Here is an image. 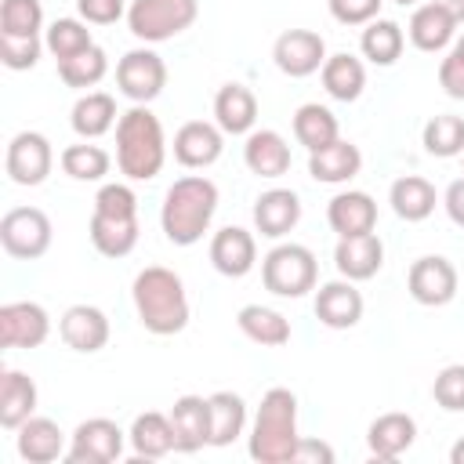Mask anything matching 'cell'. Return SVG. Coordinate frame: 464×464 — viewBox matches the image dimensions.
I'll use <instances>...</instances> for the list:
<instances>
[{"instance_id": "6da1fadb", "label": "cell", "mask_w": 464, "mask_h": 464, "mask_svg": "<svg viewBox=\"0 0 464 464\" xmlns=\"http://www.w3.org/2000/svg\"><path fill=\"white\" fill-rule=\"evenodd\" d=\"M130 297H134V312L149 334L170 337L188 326V294L174 268H163V265L141 268L134 276Z\"/></svg>"}, {"instance_id": "7a4b0ae2", "label": "cell", "mask_w": 464, "mask_h": 464, "mask_svg": "<svg viewBox=\"0 0 464 464\" xmlns=\"http://www.w3.org/2000/svg\"><path fill=\"white\" fill-rule=\"evenodd\" d=\"M167 163V134L149 105H130L116 120V167L130 181H152Z\"/></svg>"}, {"instance_id": "3957f363", "label": "cell", "mask_w": 464, "mask_h": 464, "mask_svg": "<svg viewBox=\"0 0 464 464\" xmlns=\"http://www.w3.org/2000/svg\"><path fill=\"white\" fill-rule=\"evenodd\" d=\"M218 214V185L203 174L178 178L160 207V228L174 246H192L203 239Z\"/></svg>"}, {"instance_id": "277c9868", "label": "cell", "mask_w": 464, "mask_h": 464, "mask_svg": "<svg viewBox=\"0 0 464 464\" xmlns=\"http://www.w3.org/2000/svg\"><path fill=\"white\" fill-rule=\"evenodd\" d=\"M297 439V395L290 388H268L250 424V457L257 464H290Z\"/></svg>"}, {"instance_id": "5b68a950", "label": "cell", "mask_w": 464, "mask_h": 464, "mask_svg": "<svg viewBox=\"0 0 464 464\" xmlns=\"http://www.w3.org/2000/svg\"><path fill=\"white\" fill-rule=\"evenodd\" d=\"M261 283L276 297H304L319 283V261L304 243H276L261 257Z\"/></svg>"}, {"instance_id": "8992f818", "label": "cell", "mask_w": 464, "mask_h": 464, "mask_svg": "<svg viewBox=\"0 0 464 464\" xmlns=\"http://www.w3.org/2000/svg\"><path fill=\"white\" fill-rule=\"evenodd\" d=\"M199 14V0H130L127 29L145 44H163L185 33Z\"/></svg>"}, {"instance_id": "52a82bcc", "label": "cell", "mask_w": 464, "mask_h": 464, "mask_svg": "<svg viewBox=\"0 0 464 464\" xmlns=\"http://www.w3.org/2000/svg\"><path fill=\"white\" fill-rule=\"evenodd\" d=\"M51 218L40 207H11L0 218V246L18 261H36L51 250Z\"/></svg>"}, {"instance_id": "ba28073f", "label": "cell", "mask_w": 464, "mask_h": 464, "mask_svg": "<svg viewBox=\"0 0 464 464\" xmlns=\"http://www.w3.org/2000/svg\"><path fill=\"white\" fill-rule=\"evenodd\" d=\"M116 87L134 105H149L167 87V62L152 47H134L116 62Z\"/></svg>"}, {"instance_id": "9c48e42d", "label": "cell", "mask_w": 464, "mask_h": 464, "mask_svg": "<svg viewBox=\"0 0 464 464\" xmlns=\"http://www.w3.org/2000/svg\"><path fill=\"white\" fill-rule=\"evenodd\" d=\"M54 167V149L40 130H18L7 141V156H4V170L14 185H44L47 174Z\"/></svg>"}, {"instance_id": "30bf717a", "label": "cell", "mask_w": 464, "mask_h": 464, "mask_svg": "<svg viewBox=\"0 0 464 464\" xmlns=\"http://www.w3.org/2000/svg\"><path fill=\"white\" fill-rule=\"evenodd\" d=\"M457 268H453V261L450 257H442V254H424V257H417L413 265H410V272H406V290H410V297L417 301V304H424V308H442V304H450L453 297H457Z\"/></svg>"}, {"instance_id": "8fae6325", "label": "cell", "mask_w": 464, "mask_h": 464, "mask_svg": "<svg viewBox=\"0 0 464 464\" xmlns=\"http://www.w3.org/2000/svg\"><path fill=\"white\" fill-rule=\"evenodd\" d=\"M123 442H127V431L116 420L91 417V420H80L76 424L65 457L72 464H112L123 453Z\"/></svg>"}, {"instance_id": "7c38bea8", "label": "cell", "mask_w": 464, "mask_h": 464, "mask_svg": "<svg viewBox=\"0 0 464 464\" xmlns=\"http://www.w3.org/2000/svg\"><path fill=\"white\" fill-rule=\"evenodd\" d=\"M272 62H276V69L283 76L304 80V76H312V72L323 69V62H326V40L315 29H286L272 44Z\"/></svg>"}, {"instance_id": "4fadbf2b", "label": "cell", "mask_w": 464, "mask_h": 464, "mask_svg": "<svg viewBox=\"0 0 464 464\" xmlns=\"http://www.w3.org/2000/svg\"><path fill=\"white\" fill-rule=\"evenodd\" d=\"M51 337V315L36 301L0 304V344L4 348H40Z\"/></svg>"}, {"instance_id": "5bb4252c", "label": "cell", "mask_w": 464, "mask_h": 464, "mask_svg": "<svg viewBox=\"0 0 464 464\" xmlns=\"http://www.w3.org/2000/svg\"><path fill=\"white\" fill-rule=\"evenodd\" d=\"M457 25H460V22L453 18L450 7H442L439 0H424V4L413 7L410 25H406V36H410V44H413L417 51L439 54V51H446V47L457 40Z\"/></svg>"}, {"instance_id": "9a60e30c", "label": "cell", "mask_w": 464, "mask_h": 464, "mask_svg": "<svg viewBox=\"0 0 464 464\" xmlns=\"http://www.w3.org/2000/svg\"><path fill=\"white\" fill-rule=\"evenodd\" d=\"M225 152V130L210 120H188L174 134V160L188 170H203L218 163Z\"/></svg>"}, {"instance_id": "2e32d148", "label": "cell", "mask_w": 464, "mask_h": 464, "mask_svg": "<svg viewBox=\"0 0 464 464\" xmlns=\"http://www.w3.org/2000/svg\"><path fill=\"white\" fill-rule=\"evenodd\" d=\"M58 334L72 352H102L109 344V315L98 304H69L58 319Z\"/></svg>"}, {"instance_id": "e0dca14e", "label": "cell", "mask_w": 464, "mask_h": 464, "mask_svg": "<svg viewBox=\"0 0 464 464\" xmlns=\"http://www.w3.org/2000/svg\"><path fill=\"white\" fill-rule=\"evenodd\" d=\"M210 265L221 276H228V279H243L257 265V239H254V232H246L239 225L218 228L214 239H210Z\"/></svg>"}, {"instance_id": "ac0fdd59", "label": "cell", "mask_w": 464, "mask_h": 464, "mask_svg": "<svg viewBox=\"0 0 464 464\" xmlns=\"http://www.w3.org/2000/svg\"><path fill=\"white\" fill-rule=\"evenodd\" d=\"M334 265L344 279L352 283H366L381 272L384 265V243L377 232H362V236H341L334 246Z\"/></svg>"}, {"instance_id": "d6986e66", "label": "cell", "mask_w": 464, "mask_h": 464, "mask_svg": "<svg viewBox=\"0 0 464 464\" xmlns=\"http://www.w3.org/2000/svg\"><path fill=\"white\" fill-rule=\"evenodd\" d=\"M315 319L330 330H352L362 319V294L352 279H334L315 290Z\"/></svg>"}, {"instance_id": "ffe728a7", "label": "cell", "mask_w": 464, "mask_h": 464, "mask_svg": "<svg viewBox=\"0 0 464 464\" xmlns=\"http://www.w3.org/2000/svg\"><path fill=\"white\" fill-rule=\"evenodd\" d=\"M301 221V196L294 188H268L254 199V228L265 239H283Z\"/></svg>"}, {"instance_id": "44dd1931", "label": "cell", "mask_w": 464, "mask_h": 464, "mask_svg": "<svg viewBox=\"0 0 464 464\" xmlns=\"http://www.w3.org/2000/svg\"><path fill=\"white\" fill-rule=\"evenodd\" d=\"M170 424H174L178 453H196V450L210 446V399L178 395L170 406Z\"/></svg>"}, {"instance_id": "7402d4cb", "label": "cell", "mask_w": 464, "mask_h": 464, "mask_svg": "<svg viewBox=\"0 0 464 464\" xmlns=\"http://www.w3.org/2000/svg\"><path fill=\"white\" fill-rule=\"evenodd\" d=\"M326 221L330 228L341 236H362V232H373L377 228V203L370 192H359V188H348V192H337L330 203H326Z\"/></svg>"}, {"instance_id": "603a6c76", "label": "cell", "mask_w": 464, "mask_h": 464, "mask_svg": "<svg viewBox=\"0 0 464 464\" xmlns=\"http://www.w3.org/2000/svg\"><path fill=\"white\" fill-rule=\"evenodd\" d=\"M243 163L257 178H283L290 170V145L279 130H268V127L250 130L243 145Z\"/></svg>"}, {"instance_id": "cb8c5ba5", "label": "cell", "mask_w": 464, "mask_h": 464, "mask_svg": "<svg viewBox=\"0 0 464 464\" xmlns=\"http://www.w3.org/2000/svg\"><path fill=\"white\" fill-rule=\"evenodd\" d=\"M413 439H417V420H413L410 413H399V410L381 413V417L366 428V446H370V453H373L377 460H395V457H402V453L413 446Z\"/></svg>"}, {"instance_id": "d4e9b609", "label": "cell", "mask_w": 464, "mask_h": 464, "mask_svg": "<svg viewBox=\"0 0 464 464\" xmlns=\"http://www.w3.org/2000/svg\"><path fill=\"white\" fill-rule=\"evenodd\" d=\"M14 446H18V457L29 460V464H51L69 450L65 446V431L51 417H36V413L18 428Z\"/></svg>"}, {"instance_id": "484cf974", "label": "cell", "mask_w": 464, "mask_h": 464, "mask_svg": "<svg viewBox=\"0 0 464 464\" xmlns=\"http://www.w3.org/2000/svg\"><path fill=\"white\" fill-rule=\"evenodd\" d=\"M359 170H362V152H359V145H352L344 138L330 141L326 149L308 152V174L315 181H323V185H344Z\"/></svg>"}, {"instance_id": "4316f807", "label": "cell", "mask_w": 464, "mask_h": 464, "mask_svg": "<svg viewBox=\"0 0 464 464\" xmlns=\"http://www.w3.org/2000/svg\"><path fill=\"white\" fill-rule=\"evenodd\" d=\"M36 381L22 370H4L0 373V424L7 431H18L33 413H36Z\"/></svg>"}, {"instance_id": "83f0119b", "label": "cell", "mask_w": 464, "mask_h": 464, "mask_svg": "<svg viewBox=\"0 0 464 464\" xmlns=\"http://www.w3.org/2000/svg\"><path fill=\"white\" fill-rule=\"evenodd\" d=\"M127 442H130V450H134L138 460H160V457H167L170 450H178L170 413H156V410L138 413L134 424H130V431H127Z\"/></svg>"}, {"instance_id": "f1b7e54d", "label": "cell", "mask_w": 464, "mask_h": 464, "mask_svg": "<svg viewBox=\"0 0 464 464\" xmlns=\"http://www.w3.org/2000/svg\"><path fill=\"white\" fill-rule=\"evenodd\" d=\"M214 123L225 134H250L257 123V98L243 83H225L214 94Z\"/></svg>"}, {"instance_id": "f546056e", "label": "cell", "mask_w": 464, "mask_h": 464, "mask_svg": "<svg viewBox=\"0 0 464 464\" xmlns=\"http://www.w3.org/2000/svg\"><path fill=\"white\" fill-rule=\"evenodd\" d=\"M87 232H91V243L102 257H127L138 246L141 225H138V218H109V214L91 210Z\"/></svg>"}, {"instance_id": "4dcf8cb0", "label": "cell", "mask_w": 464, "mask_h": 464, "mask_svg": "<svg viewBox=\"0 0 464 464\" xmlns=\"http://www.w3.org/2000/svg\"><path fill=\"white\" fill-rule=\"evenodd\" d=\"M116 98L109 91H87L83 98H76L72 112H69V123L72 130L83 138V141H94L102 134H109L116 127Z\"/></svg>"}, {"instance_id": "1f68e13d", "label": "cell", "mask_w": 464, "mask_h": 464, "mask_svg": "<svg viewBox=\"0 0 464 464\" xmlns=\"http://www.w3.org/2000/svg\"><path fill=\"white\" fill-rule=\"evenodd\" d=\"M388 203H392L395 218H402V221H424V218H431L439 196H435V185H431L428 178H420V174H402V178L392 181Z\"/></svg>"}, {"instance_id": "d6a6232c", "label": "cell", "mask_w": 464, "mask_h": 464, "mask_svg": "<svg viewBox=\"0 0 464 464\" xmlns=\"http://www.w3.org/2000/svg\"><path fill=\"white\" fill-rule=\"evenodd\" d=\"M236 323L243 330V337H250L261 348H283L290 344V319L268 304H243L236 312Z\"/></svg>"}, {"instance_id": "836d02e7", "label": "cell", "mask_w": 464, "mask_h": 464, "mask_svg": "<svg viewBox=\"0 0 464 464\" xmlns=\"http://www.w3.org/2000/svg\"><path fill=\"white\" fill-rule=\"evenodd\" d=\"M319 80H323V87L334 102H355L366 87V65L348 51L326 54V62L319 69Z\"/></svg>"}, {"instance_id": "e575fe53", "label": "cell", "mask_w": 464, "mask_h": 464, "mask_svg": "<svg viewBox=\"0 0 464 464\" xmlns=\"http://www.w3.org/2000/svg\"><path fill=\"white\" fill-rule=\"evenodd\" d=\"M402 47H406V33H402V25L392 22V18H373V22H366V29H362V36H359V51H362V58L373 62V65H395L399 54H402Z\"/></svg>"}, {"instance_id": "d590c367", "label": "cell", "mask_w": 464, "mask_h": 464, "mask_svg": "<svg viewBox=\"0 0 464 464\" xmlns=\"http://www.w3.org/2000/svg\"><path fill=\"white\" fill-rule=\"evenodd\" d=\"M210 399V446H232L246 428V402L236 392H214Z\"/></svg>"}, {"instance_id": "8d00e7d4", "label": "cell", "mask_w": 464, "mask_h": 464, "mask_svg": "<svg viewBox=\"0 0 464 464\" xmlns=\"http://www.w3.org/2000/svg\"><path fill=\"white\" fill-rule=\"evenodd\" d=\"M294 138H297V141H301L308 152L326 149L330 141H337V138H341L337 116H334L326 105L308 102V105H301V109L294 112Z\"/></svg>"}, {"instance_id": "74e56055", "label": "cell", "mask_w": 464, "mask_h": 464, "mask_svg": "<svg viewBox=\"0 0 464 464\" xmlns=\"http://www.w3.org/2000/svg\"><path fill=\"white\" fill-rule=\"evenodd\" d=\"M58 163L62 170L72 178V181H102L112 167V156L102 149V145H91V141H76V145H65L58 152Z\"/></svg>"}, {"instance_id": "f35d334b", "label": "cell", "mask_w": 464, "mask_h": 464, "mask_svg": "<svg viewBox=\"0 0 464 464\" xmlns=\"http://www.w3.org/2000/svg\"><path fill=\"white\" fill-rule=\"evenodd\" d=\"M420 141H424L428 156H439V160L460 156L464 152V116H453V112L431 116L420 130Z\"/></svg>"}, {"instance_id": "ab89813d", "label": "cell", "mask_w": 464, "mask_h": 464, "mask_svg": "<svg viewBox=\"0 0 464 464\" xmlns=\"http://www.w3.org/2000/svg\"><path fill=\"white\" fill-rule=\"evenodd\" d=\"M109 72V54L94 44L87 51H80L76 58H65L58 62V76L65 87H76V91H87V87H98Z\"/></svg>"}, {"instance_id": "60d3db41", "label": "cell", "mask_w": 464, "mask_h": 464, "mask_svg": "<svg viewBox=\"0 0 464 464\" xmlns=\"http://www.w3.org/2000/svg\"><path fill=\"white\" fill-rule=\"evenodd\" d=\"M44 44H47V51L54 54V62L76 58L80 51L94 47L91 29H87L83 18H54V22L47 25V33H44Z\"/></svg>"}, {"instance_id": "b9f144b4", "label": "cell", "mask_w": 464, "mask_h": 464, "mask_svg": "<svg viewBox=\"0 0 464 464\" xmlns=\"http://www.w3.org/2000/svg\"><path fill=\"white\" fill-rule=\"evenodd\" d=\"M44 4L40 0H4L0 4V33L7 36H40Z\"/></svg>"}, {"instance_id": "7bdbcfd3", "label": "cell", "mask_w": 464, "mask_h": 464, "mask_svg": "<svg viewBox=\"0 0 464 464\" xmlns=\"http://www.w3.org/2000/svg\"><path fill=\"white\" fill-rule=\"evenodd\" d=\"M47 44L40 40V36H7V33H0V62L7 65V69H14V72H22V69H33L36 62H40V51H44Z\"/></svg>"}, {"instance_id": "ee69618b", "label": "cell", "mask_w": 464, "mask_h": 464, "mask_svg": "<svg viewBox=\"0 0 464 464\" xmlns=\"http://www.w3.org/2000/svg\"><path fill=\"white\" fill-rule=\"evenodd\" d=\"M431 395H435V402H439L446 413H460V410H464V362L442 366V370L435 373Z\"/></svg>"}, {"instance_id": "f6af8a7d", "label": "cell", "mask_w": 464, "mask_h": 464, "mask_svg": "<svg viewBox=\"0 0 464 464\" xmlns=\"http://www.w3.org/2000/svg\"><path fill=\"white\" fill-rule=\"evenodd\" d=\"M94 210H98V214H109V218H138V196H134L130 185L109 181V185L98 188Z\"/></svg>"}, {"instance_id": "bcb514c9", "label": "cell", "mask_w": 464, "mask_h": 464, "mask_svg": "<svg viewBox=\"0 0 464 464\" xmlns=\"http://www.w3.org/2000/svg\"><path fill=\"white\" fill-rule=\"evenodd\" d=\"M381 4L384 0H326L334 22H341V25H366V22L381 18Z\"/></svg>"}, {"instance_id": "7dc6e473", "label": "cell", "mask_w": 464, "mask_h": 464, "mask_svg": "<svg viewBox=\"0 0 464 464\" xmlns=\"http://www.w3.org/2000/svg\"><path fill=\"white\" fill-rule=\"evenodd\" d=\"M76 11L87 25H112L127 14L123 0H76Z\"/></svg>"}, {"instance_id": "c3c4849f", "label": "cell", "mask_w": 464, "mask_h": 464, "mask_svg": "<svg viewBox=\"0 0 464 464\" xmlns=\"http://www.w3.org/2000/svg\"><path fill=\"white\" fill-rule=\"evenodd\" d=\"M439 87L450 98H460L464 102V51H457V47L446 51V58L439 62Z\"/></svg>"}, {"instance_id": "681fc988", "label": "cell", "mask_w": 464, "mask_h": 464, "mask_svg": "<svg viewBox=\"0 0 464 464\" xmlns=\"http://www.w3.org/2000/svg\"><path fill=\"white\" fill-rule=\"evenodd\" d=\"M294 460H308V464H334V450L319 439H297V450H294Z\"/></svg>"}, {"instance_id": "f907efd6", "label": "cell", "mask_w": 464, "mask_h": 464, "mask_svg": "<svg viewBox=\"0 0 464 464\" xmlns=\"http://www.w3.org/2000/svg\"><path fill=\"white\" fill-rule=\"evenodd\" d=\"M442 207H446L450 221L464 228V178L450 181V188H446V196H442Z\"/></svg>"}, {"instance_id": "816d5d0a", "label": "cell", "mask_w": 464, "mask_h": 464, "mask_svg": "<svg viewBox=\"0 0 464 464\" xmlns=\"http://www.w3.org/2000/svg\"><path fill=\"white\" fill-rule=\"evenodd\" d=\"M439 4H442V7H450L457 22H464V0H439Z\"/></svg>"}, {"instance_id": "f5cc1de1", "label": "cell", "mask_w": 464, "mask_h": 464, "mask_svg": "<svg viewBox=\"0 0 464 464\" xmlns=\"http://www.w3.org/2000/svg\"><path fill=\"white\" fill-rule=\"evenodd\" d=\"M450 464H464V439L453 442V450H450Z\"/></svg>"}, {"instance_id": "db71d44e", "label": "cell", "mask_w": 464, "mask_h": 464, "mask_svg": "<svg viewBox=\"0 0 464 464\" xmlns=\"http://www.w3.org/2000/svg\"><path fill=\"white\" fill-rule=\"evenodd\" d=\"M453 47H457V51H464V36H457V40H453Z\"/></svg>"}, {"instance_id": "11a10c76", "label": "cell", "mask_w": 464, "mask_h": 464, "mask_svg": "<svg viewBox=\"0 0 464 464\" xmlns=\"http://www.w3.org/2000/svg\"><path fill=\"white\" fill-rule=\"evenodd\" d=\"M392 4H402V7H410V4H420V0H392Z\"/></svg>"}, {"instance_id": "9f6ffc18", "label": "cell", "mask_w": 464, "mask_h": 464, "mask_svg": "<svg viewBox=\"0 0 464 464\" xmlns=\"http://www.w3.org/2000/svg\"><path fill=\"white\" fill-rule=\"evenodd\" d=\"M460 156H464V152H460Z\"/></svg>"}]
</instances>
